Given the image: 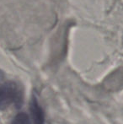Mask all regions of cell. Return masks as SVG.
Here are the masks:
<instances>
[{
	"label": "cell",
	"mask_w": 123,
	"mask_h": 124,
	"mask_svg": "<svg viewBox=\"0 0 123 124\" xmlns=\"http://www.w3.org/2000/svg\"><path fill=\"white\" fill-rule=\"evenodd\" d=\"M30 111L34 124H45V115L37 99L32 97L30 101Z\"/></svg>",
	"instance_id": "7a4b0ae2"
},
{
	"label": "cell",
	"mask_w": 123,
	"mask_h": 124,
	"mask_svg": "<svg viewBox=\"0 0 123 124\" xmlns=\"http://www.w3.org/2000/svg\"><path fill=\"white\" fill-rule=\"evenodd\" d=\"M3 77H4V74H3V71L0 70V79H2V78H3Z\"/></svg>",
	"instance_id": "5b68a950"
},
{
	"label": "cell",
	"mask_w": 123,
	"mask_h": 124,
	"mask_svg": "<svg viewBox=\"0 0 123 124\" xmlns=\"http://www.w3.org/2000/svg\"><path fill=\"white\" fill-rule=\"evenodd\" d=\"M105 85L110 90H118L123 86V71H116L110 75V78H107Z\"/></svg>",
	"instance_id": "3957f363"
},
{
	"label": "cell",
	"mask_w": 123,
	"mask_h": 124,
	"mask_svg": "<svg viewBox=\"0 0 123 124\" xmlns=\"http://www.w3.org/2000/svg\"><path fill=\"white\" fill-rule=\"evenodd\" d=\"M11 124H31V123L28 115L25 112H21L15 116Z\"/></svg>",
	"instance_id": "277c9868"
},
{
	"label": "cell",
	"mask_w": 123,
	"mask_h": 124,
	"mask_svg": "<svg viewBox=\"0 0 123 124\" xmlns=\"http://www.w3.org/2000/svg\"><path fill=\"white\" fill-rule=\"evenodd\" d=\"M22 100V90L18 84L8 81L0 85V110L7 109L11 105L20 107Z\"/></svg>",
	"instance_id": "6da1fadb"
}]
</instances>
